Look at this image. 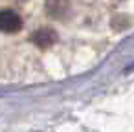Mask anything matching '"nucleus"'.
<instances>
[{"mask_svg":"<svg viewBox=\"0 0 134 132\" xmlns=\"http://www.w3.org/2000/svg\"><path fill=\"white\" fill-rule=\"evenodd\" d=\"M31 42L41 50H48L57 42V31L52 28H39L37 31H33Z\"/></svg>","mask_w":134,"mask_h":132,"instance_id":"nucleus-1","label":"nucleus"},{"mask_svg":"<svg viewBox=\"0 0 134 132\" xmlns=\"http://www.w3.org/2000/svg\"><path fill=\"white\" fill-rule=\"evenodd\" d=\"M0 28L4 33H15L22 28V19L13 9H2L0 11Z\"/></svg>","mask_w":134,"mask_h":132,"instance_id":"nucleus-2","label":"nucleus"},{"mask_svg":"<svg viewBox=\"0 0 134 132\" xmlns=\"http://www.w3.org/2000/svg\"><path fill=\"white\" fill-rule=\"evenodd\" d=\"M70 9L68 0H46V11L53 19H63Z\"/></svg>","mask_w":134,"mask_h":132,"instance_id":"nucleus-3","label":"nucleus"}]
</instances>
